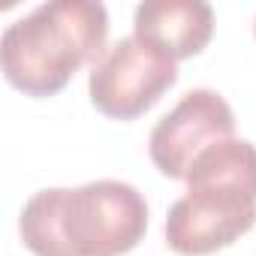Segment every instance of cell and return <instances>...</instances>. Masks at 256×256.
I'll return each instance as SVG.
<instances>
[{
	"mask_svg": "<svg viewBox=\"0 0 256 256\" xmlns=\"http://www.w3.org/2000/svg\"><path fill=\"white\" fill-rule=\"evenodd\" d=\"M18 232L34 256H124L148 232V202L124 181L40 190L22 208Z\"/></svg>",
	"mask_w": 256,
	"mask_h": 256,
	"instance_id": "6da1fadb",
	"label": "cell"
},
{
	"mask_svg": "<svg viewBox=\"0 0 256 256\" xmlns=\"http://www.w3.org/2000/svg\"><path fill=\"white\" fill-rule=\"evenodd\" d=\"M133 28L142 42L175 64L199 54L214 36V10L202 0H148L136 10Z\"/></svg>",
	"mask_w": 256,
	"mask_h": 256,
	"instance_id": "8992f818",
	"label": "cell"
},
{
	"mask_svg": "<svg viewBox=\"0 0 256 256\" xmlns=\"http://www.w3.org/2000/svg\"><path fill=\"white\" fill-rule=\"evenodd\" d=\"M175 82L178 66L172 58L139 36H124L96 60L88 90L100 114L112 120H133L157 106Z\"/></svg>",
	"mask_w": 256,
	"mask_h": 256,
	"instance_id": "277c9868",
	"label": "cell"
},
{
	"mask_svg": "<svg viewBox=\"0 0 256 256\" xmlns=\"http://www.w3.org/2000/svg\"><path fill=\"white\" fill-rule=\"evenodd\" d=\"M108 12L94 0L42 4L4 30L0 60L6 82L28 96H54L70 78L102 58Z\"/></svg>",
	"mask_w": 256,
	"mask_h": 256,
	"instance_id": "3957f363",
	"label": "cell"
},
{
	"mask_svg": "<svg viewBox=\"0 0 256 256\" xmlns=\"http://www.w3.org/2000/svg\"><path fill=\"white\" fill-rule=\"evenodd\" d=\"M253 28H256V24H253Z\"/></svg>",
	"mask_w": 256,
	"mask_h": 256,
	"instance_id": "52a82bcc",
	"label": "cell"
},
{
	"mask_svg": "<svg viewBox=\"0 0 256 256\" xmlns=\"http://www.w3.org/2000/svg\"><path fill=\"white\" fill-rule=\"evenodd\" d=\"M187 196L166 217V244L178 256H208L256 223V145L226 139L205 148L187 172Z\"/></svg>",
	"mask_w": 256,
	"mask_h": 256,
	"instance_id": "7a4b0ae2",
	"label": "cell"
},
{
	"mask_svg": "<svg viewBox=\"0 0 256 256\" xmlns=\"http://www.w3.org/2000/svg\"><path fill=\"white\" fill-rule=\"evenodd\" d=\"M235 114L229 102L208 88L190 90L166 118L151 130V160L166 178H187L193 160L217 145L232 139Z\"/></svg>",
	"mask_w": 256,
	"mask_h": 256,
	"instance_id": "5b68a950",
	"label": "cell"
}]
</instances>
